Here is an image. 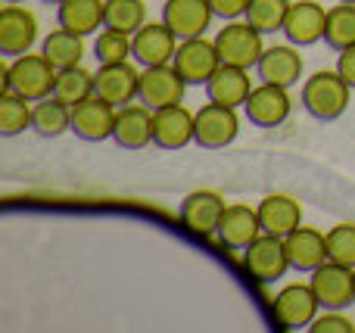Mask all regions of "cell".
Segmentation results:
<instances>
[{"label":"cell","mask_w":355,"mask_h":333,"mask_svg":"<svg viewBox=\"0 0 355 333\" xmlns=\"http://www.w3.org/2000/svg\"><path fill=\"white\" fill-rule=\"evenodd\" d=\"M252 78H250V69L243 66H227L221 62L218 72L206 81V97L212 103H225V106H243L252 93Z\"/></svg>","instance_id":"22"},{"label":"cell","mask_w":355,"mask_h":333,"mask_svg":"<svg viewBox=\"0 0 355 333\" xmlns=\"http://www.w3.org/2000/svg\"><path fill=\"white\" fill-rule=\"evenodd\" d=\"M243 109H246V118H250L256 128H277V125H284L290 118V112H293L290 87L262 81V84L252 87Z\"/></svg>","instance_id":"9"},{"label":"cell","mask_w":355,"mask_h":333,"mask_svg":"<svg viewBox=\"0 0 355 333\" xmlns=\"http://www.w3.org/2000/svg\"><path fill=\"white\" fill-rule=\"evenodd\" d=\"M290 3H293V0H250L243 19L250 25H256L262 35H275V31H284Z\"/></svg>","instance_id":"31"},{"label":"cell","mask_w":355,"mask_h":333,"mask_svg":"<svg viewBox=\"0 0 355 333\" xmlns=\"http://www.w3.org/2000/svg\"><path fill=\"white\" fill-rule=\"evenodd\" d=\"M172 62H175L178 72L184 75L187 84H202L206 87V81L218 72L221 56H218L215 41H206V37L200 35V37H184V41L178 44V53H175Z\"/></svg>","instance_id":"10"},{"label":"cell","mask_w":355,"mask_h":333,"mask_svg":"<svg viewBox=\"0 0 355 333\" xmlns=\"http://www.w3.org/2000/svg\"><path fill=\"white\" fill-rule=\"evenodd\" d=\"M227 203L221 193L215 190H193L181 199V224L196 237H212L218 234V224H221V215H225Z\"/></svg>","instance_id":"11"},{"label":"cell","mask_w":355,"mask_h":333,"mask_svg":"<svg viewBox=\"0 0 355 333\" xmlns=\"http://www.w3.org/2000/svg\"><path fill=\"white\" fill-rule=\"evenodd\" d=\"M91 93H97V72H87L85 66L60 69V75H56V87H53L56 100L75 106V103H81V100H87Z\"/></svg>","instance_id":"28"},{"label":"cell","mask_w":355,"mask_h":333,"mask_svg":"<svg viewBox=\"0 0 355 333\" xmlns=\"http://www.w3.org/2000/svg\"><path fill=\"white\" fill-rule=\"evenodd\" d=\"M324 25H327V10L318 0H293L284 22V37L296 47H312L324 37Z\"/></svg>","instance_id":"15"},{"label":"cell","mask_w":355,"mask_h":333,"mask_svg":"<svg viewBox=\"0 0 355 333\" xmlns=\"http://www.w3.org/2000/svg\"><path fill=\"white\" fill-rule=\"evenodd\" d=\"M3 3H22V0H3Z\"/></svg>","instance_id":"38"},{"label":"cell","mask_w":355,"mask_h":333,"mask_svg":"<svg viewBox=\"0 0 355 333\" xmlns=\"http://www.w3.org/2000/svg\"><path fill=\"white\" fill-rule=\"evenodd\" d=\"M256 209H259V218H262L265 234L287 237L290 231H296L302 224V206L293 197H287V193H271Z\"/></svg>","instance_id":"24"},{"label":"cell","mask_w":355,"mask_h":333,"mask_svg":"<svg viewBox=\"0 0 355 333\" xmlns=\"http://www.w3.org/2000/svg\"><path fill=\"white\" fill-rule=\"evenodd\" d=\"M349 93H352L349 81H346L337 69H334V72L321 69V72H315L312 78H306V84H302V106H306V112L315 116L318 122H334V118H340L346 112Z\"/></svg>","instance_id":"2"},{"label":"cell","mask_w":355,"mask_h":333,"mask_svg":"<svg viewBox=\"0 0 355 333\" xmlns=\"http://www.w3.org/2000/svg\"><path fill=\"white\" fill-rule=\"evenodd\" d=\"M262 31L256 28V25H250L243 19H227L225 28H218V35L212 37L215 47H218V56L221 62H227V66H243V69H252L259 66V60H262L265 53V41H262Z\"/></svg>","instance_id":"3"},{"label":"cell","mask_w":355,"mask_h":333,"mask_svg":"<svg viewBox=\"0 0 355 333\" xmlns=\"http://www.w3.org/2000/svg\"><path fill=\"white\" fill-rule=\"evenodd\" d=\"M94 56H97L100 66H110V62H125L128 56H135V35H125L116 28H103L94 41Z\"/></svg>","instance_id":"33"},{"label":"cell","mask_w":355,"mask_h":333,"mask_svg":"<svg viewBox=\"0 0 355 333\" xmlns=\"http://www.w3.org/2000/svg\"><path fill=\"white\" fill-rule=\"evenodd\" d=\"M56 75L60 69L47 60L44 53H22L6 62L3 69V91H16L28 100H44L53 93Z\"/></svg>","instance_id":"1"},{"label":"cell","mask_w":355,"mask_h":333,"mask_svg":"<svg viewBox=\"0 0 355 333\" xmlns=\"http://www.w3.org/2000/svg\"><path fill=\"white\" fill-rule=\"evenodd\" d=\"M262 218H259V209H250L243 203H234L225 209L218 224V240L225 243L227 249H246L250 243H256L262 237Z\"/></svg>","instance_id":"20"},{"label":"cell","mask_w":355,"mask_h":333,"mask_svg":"<svg viewBox=\"0 0 355 333\" xmlns=\"http://www.w3.org/2000/svg\"><path fill=\"white\" fill-rule=\"evenodd\" d=\"M35 41H37L35 12L19 3H3V10H0V53L16 60L22 53H31Z\"/></svg>","instance_id":"12"},{"label":"cell","mask_w":355,"mask_h":333,"mask_svg":"<svg viewBox=\"0 0 355 333\" xmlns=\"http://www.w3.org/2000/svg\"><path fill=\"white\" fill-rule=\"evenodd\" d=\"M31 128L41 137H60L72 131V106L56 100L53 93L35 103V116H31Z\"/></svg>","instance_id":"27"},{"label":"cell","mask_w":355,"mask_h":333,"mask_svg":"<svg viewBox=\"0 0 355 333\" xmlns=\"http://www.w3.org/2000/svg\"><path fill=\"white\" fill-rule=\"evenodd\" d=\"M212 3V12L221 19H240L246 16V6H250V0H209Z\"/></svg>","instance_id":"36"},{"label":"cell","mask_w":355,"mask_h":333,"mask_svg":"<svg viewBox=\"0 0 355 333\" xmlns=\"http://www.w3.org/2000/svg\"><path fill=\"white\" fill-rule=\"evenodd\" d=\"M56 19L69 31L94 35L106 25V0H62L56 6Z\"/></svg>","instance_id":"25"},{"label":"cell","mask_w":355,"mask_h":333,"mask_svg":"<svg viewBox=\"0 0 355 333\" xmlns=\"http://www.w3.org/2000/svg\"><path fill=\"white\" fill-rule=\"evenodd\" d=\"M147 25V3L144 0H106V25L125 35H135Z\"/></svg>","instance_id":"32"},{"label":"cell","mask_w":355,"mask_h":333,"mask_svg":"<svg viewBox=\"0 0 355 333\" xmlns=\"http://www.w3.org/2000/svg\"><path fill=\"white\" fill-rule=\"evenodd\" d=\"M318 296H315L312 284H287L277 290L271 312H275V321L284 330H309V324L318 318Z\"/></svg>","instance_id":"4"},{"label":"cell","mask_w":355,"mask_h":333,"mask_svg":"<svg viewBox=\"0 0 355 333\" xmlns=\"http://www.w3.org/2000/svg\"><path fill=\"white\" fill-rule=\"evenodd\" d=\"M97 93L103 100H110L112 106H128L141 93V72L125 62H110V66L97 69Z\"/></svg>","instance_id":"19"},{"label":"cell","mask_w":355,"mask_h":333,"mask_svg":"<svg viewBox=\"0 0 355 333\" xmlns=\"http://www.w3.org/2000/svg\"><path fill=\"white\" fill-rule=\"evenodd\" d=\"M181 37L166 22H147L135 31V60L141 66H166L175 60Z\"/></svg>","instance_id":"17"},{"label":"cell","mask_w":355,"mask_h":333,"mask_svg":"<svg viewBox=\"0 0 355 333\" xmlns=\"http://www.w3.org/2000/svg\"><path fill=\"white\" fill-rule=\"evenodd\" d=\"M41 53L53 62L56 69H69V66H81V56H85V35L69 28H53L41 44Z\"/></svg>","instance_id":"26"},{"label":"cell","mask_w":355,"mask_h":333,"mask_svg":"<svg viewBox=\"0 0 355 333\" xmlns=\"http://www.w3.org/2000/svg\"><path fill=\"white\" fill-rule=\"evenodd\" d=\"M259 78L271 81V84L281 87H293L296 81L302 78V56L296 44H275V47H265L262 60L256 66Z\"/></svg>","instance_id":"21"},{"label":"cell","mask_w":355,"mask_h":333,"mask_svg":"<svg viewBox=\"0 0 355 333\" xmlns=\"http://www.w3.org/2000/svg\"><path fill=\"white\" fill-rule=\"evenodd\" d=\"M346 3H355V0H346Z\"/></svg>","instance_id":"40"},{"label":"cell","mask_w":355,"mask_h":333,"mask_svg":"<svg viewBox=\"0 0 355 333\" xmlns=\"http://www.w3.org/2000/svg\"><path fill=\"white\" fill-rule=\"evenodd\" d=\"M240 134V116L237 106L212 103L196 109V143L206 150H221L227 143H234Z\"/></svg>","instance_id":"6"},{"label":"cell","mask_w":355,"mask_h":333,"mask_svg":"<svg viewBox=\"0 0 355 333\" xmlns=\"http://www.w3.org/2000/svg\"><path fill=\"white\" fill-rule=\"evenodd\" d=\"M212 3L209 0H166L162 3V22L178 37H200L212 25Z\"/></svg>","instance_id":"16"},{"label":"cell","mask_w":355,"mask_h":333,"mask_svg":"<svg viewBox=\"0 0 355 333\" xmlns=\"http://www.w3.org/2000/svg\"><path fill=\"white\" fill-rule=\"evenodd\" d=\"M284 243H287L290 268H296V271L312 274L315 268L324 265V262L331 259V253H327V234L318 231V228H306V224H300L296 231H290V234L284 237Z\"/></svg>","instance_id":"18"},{"label":"cell","mask_w":355,"mask_h":333,"mask_svg":"<svg viewBox=\"0 0 355 333\" xmlns=\"http://www.w3.org/2000/svg\"><path fill=\"white\" fill-rule=\"evenodd\" d=\"M184 75L175 69V62H166V66H144L141 72V93L137 100L147 103L150 109H162V106H175L184 100Z\"/></svg>","instance_id":"13"},{"label":"cell","mask_w":355,"mask_h":333,"mask_svg":"<svg viewBox=\"0 0 355 333\" xmlns=\"http://www.w3.org/2000/svg\"><path fill=\"white\" fill-rule=\"evenodd\" d=\"M116 118L119 106H112L100 93H91L87 100L72 106V131L87 143H100L116 134Z\"/></svg>","instance_id":"7"},{"label":"cell","mask_w":355,"mask_h":333,"mask_svg":"<svg viewBox=\"0 0 355 333\" xmlns=\"http://www.w3.org/2000/svg\"><path fill=\"white\" fill-rule=\"evenodd\" d=\"M312 333H352L355 324L352 318L343 315V309H324V315H318L312 324H309Z\"/></svg>","instance_id":"35"},{"label":"cell","mask_w":355,"mask_h":333,"mask_svg":"<svg viewBox=\"0 0 355 333\" xmlns=\"http://www.w3.org/2000/svg\"><path fill=\"white\" fill-rule=\"evenodd\" d=\"M327 253L331 262L355 268V224H337L327 231Z\"/></svg>","instance_id":"34"},{"label":"cell","mask_w":355,"mask_h":333,"mask_svg":"<svg viewBox=\"0 0 355 333\" xmlns=\"http://www.w3.org/2000/svg\"><path fill=\"white\" fill-rule=\"evenodd\" d=\"M324 41L334 50H346L355 44V3L340 0L337 6L327 10V25H324Z\"/></svg>","instance_id":"30"},{"label":"cell","mask_w":355,"mask_h":333,"mask_svg":"<svg viewBox=\"0 0 355 333\" xmlns=\"http://www.w3.org/2000/svg\"><path fill=\"white\" fill-rule=\"evenodd\" d=\"M315 296H318L321 309H349L355 303V268L340 265V262L327 259L324 265H318L309 278Z\"/></svg>","instance_id":"5"},{"label":"cell","mask_w":355,"mask_h":333,"mask_svg":"<svg viewBox=\"0 0 355 333\" xmlns=\"http://www.w3.org/2000/svg\"><path fill=\"white\" fill-rule=\"evenodd\" d=\"M243 268L262 284L281 280L290 268V255H287V243L277 234H262L256 243L243 249Z\"/></svg>","instance_id":"8"},{"label":"cell","mask_w":355,"mask_h":333,"mask_svg":"<svg viewBox=\"0 0 355 333\" xmlns=\"http://www.w3.org/2000/svg\"><path fill=\"white\" fill-rule=\"evenodd\" d=\"M47 3H62V0H47Z\"/></svg>","instance_id":"39"},{"label":"cell","mask_w":355,"mask_h":333,"mask_svg":"<svg viewBox=\"0 0 355 333\" xmlns=\"http://www.w3.org/2000/svg\"><path fill=\"white\" fill-rule=\"evenodd\" d=\"M196 141V112L184 103L162 106L153 112V143L162 150H181Z\"/></svg>","instance_id":"14"},{"label":"cell","mask_w":355,"mask_h":333,"mask_svg":"<svg viewBox=\"0 0 355 333\" xmlns=\"http://www.w3.org/2000/svg\"><path fill=\"white\" fill-rule=\"evenodd\" d=\"M35 100L22 97L16 91H3L0 93V134L12 137L22 134L25 128H31V116H35Z\"/></svg>","instance_id":"29"},{"label":"cell","mask_w":355,"mask_h":333,"mask_svg":"<svg viewBox=\"0 0 355 333\" xmlns=\"http://www.w3.org/2000/svg\"><path fill=\"white\" fill-rule=\"evenodd\" d=\"M112 137L125 150H144L147 143H153V109L147 103L119 106L116 134Z\"/></svg>","instance_id":"23"},{"label":"cell","mask_w":355,"mask_h":333,"mask_svg":"<svg viewBox=\"0 0 355 333\" xmlns=\"http://www.w3.org/2000/svg\"><path fill=\"white\" fill-rule=\"evenodd\" d=\"M337 72L349 81V87L355 91V44L346 50H340V60H337Z\"/></svg>","instance_id":"37"}]
</instances>
